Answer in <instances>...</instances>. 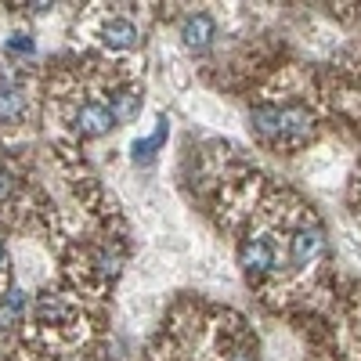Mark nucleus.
I'll use <instances>...</instances> for the list:
<instances>
[{
  "mask_svg": "<svg viewBox=\"0 0 361 361\" xmlns=\"http://www.w3.org/2000/svg\"><path fill=\"white\" fill-rule=\"evenodd\" d=\"M214 37H217V25L206 11L188 15L185 22H180V44H185L192 54H206L209 47H214Z\"/></svg>",
  "mask_w": 361,
  "mask_h": 361,
  "instance_id": "20e7f679",
  "label": "nucleus"
},
{
  "mask_svg": "<svg viewBox=\"0 0 361 361\" xmlns=\"http://www.w3.org/2000/svg\"><path fill=\"white\" fill-rule=\"evenodd\" d=\"M4 264H8V250H4V243H0V271H4Z\"/></svg>",
  "mask_w": 361,
  "mask_h": 361,
  "instance_id": "2eb2a0df",
  "label": "nucleus"
},
{
  "mask_svg": "<svg viewBox=\"0 0 361 361\" xmlns=\"http://www.w3.org/2000/svg\"><path fill=\"white\" fill-rule=\"evenodd\" d=\"M109 112H112L116 123H130V119H137V112H141V90L123 87V90H119V94L112 98Z\"/></svg>",
  "mask_w": 361,
  "mask_h": 361,
  "instance_id": "1a4fd4ad",
  "label": "nucleus"
},
{
  "mask_svg": "<svg viewBox=\"0 0 361 361\" xmlns=\"http://www.w3.org/2000/svg\"><path fill=\"white\" fill-rule=\"evenodd\" d=\"M73 127H76L80 137H105L116 127V119H112L105 102H83L73 116Z\"/></svg>",
  "mask_w": 361,
  "mask_h": 361,
  "instance_id": "7ed1b4c3",
  "label": "nucleus"
},
{
  "mask_svg": "<svg viewBox=\"0 0 361 361\" xmlns=\"http://www.w3.org/2000/svg\"><path fill=\"white\" fill-rule=\"evenodd\" d=\"M11 188H15V180H11V173H8V170H0V199H4V195H8Z\"/></svg>",
  "mask_w": 361,
  "mask_h": 361,
  "instance_id": "ddd939ff",
  "label": "nucleus"
},
{
  "mask_svg": "<svg viewBox=\"0 0 361 361\" xmlns=\"http://www.w3.org/2000/svg\"><path fill=\"white\" fill-rule=\"evenodd\" d=\"M22 307H25V293L22 289H8L0 296V329H8L22 318Z\"/></svg>",
  "mask_w": 361,
  "mask_h": 361,
  "instance_id": "9b49d317",
  "label": "nucleus"
},
{
  "mask_svg": "<svg viewBox=\"0 0 361 361\" xmlns=\"http://www.w3.org/2000/svg\"><path fill=\"white\" fill-rule=\"evenodd\" d=\"M8 51H11V54H33V51H37V44H33V37H29V33H11Z\"/></svg>",
  "mask_w": 361,
  "mask_h": 361,
  "instance_id": "f8f14e48",
  "label": "nucleus"
},
{
  "mask_svg": "<svg viewBox=\"0 0 361 361\" xmlns=\"http://www.w3.org/2000/svg\"><path fill=\"white\" fill-rule=\"evenodd\" d=\"M325 253V235L314 221H304L296 224L293 235H289V264L293 267H311L318 257Z\"/></svg>",
  "mask_w": 361,
  "mask_h": 361,
  "instance_id": "f03ea898",
  "label": "nucleus"
},
{
  "mask_svg": "<svg viewBox=\"0 0 361 361\" xmlns=\"http://www.w3.org/2000/svg\"><path fill=\"white\" fill-rule=\"evenodd\" d=\"M25 116V94L22 87L0 80V123H18Z\"/></svg>",
  "mask_w": 361,
  "mask_h": 361,
  "instance_id": "0eeeda50",
  "label": "nucleus"
},
{
  "mask_svg": "<svg viewBox=\"0 0 361 361\" xmlns=\"http://www.w3.org/2000/svg\"><path fill=\"white\" fill-rule=\"evenodd\" d=\"M238 267L246 271L250 282H260L264 275H271V271L279 267V246H275V238H271L267 231L246 235L243 246H238Z\"/></svg>",
  "mask_w": 361,
  "mask_h": 361,
  "instance_id": "f257e3e1",
  "label": "nucleus"
},
{
  "mask_svg": "<svg viewBox=\"0 0 361 361\" xmlns=\"http://www.w3.org/2000/svg\"><path fill=\"white\" fill-rule=\"evenodd\" d=\"M141 33H137V25L123 15H112L105 25H102V44L105 47H116V51H127V47H137Z\"/></svg>",
  "mask_w": 361,
  "mask_h": 361,
  "instance_id": "39448f33",
  "label": "nucleus"
},
{
  "mask_svg": "<svg viewBox=\"0 0 361 361\" xmlns=\"http://www.w3.org/2000/svg\"><path fill=\"white\" fill-rule=\"evenodd\" d=\"M163 141H166V119H159V127H156V134H152V137L134 141V148H130L134 163H152V159H156V152L163 148Z\"/></svg>",
  "mask_w": 361,
  "mask_h": 361,
  "instance_id": "9d476101",
  "label": "nucleus"
},
{
  "mask_svg": "<svg viewBox=\"0 0 361 361\" xmlns=\"http://www.w3.org/2000/svg\"><path fill=\"white\" fill-rule=\"evenodd\" d=\"M250 127L264 141H282V109L279 105H257L250 112Z\"/></svg>",
  "mask_w": 361,
  "mask_h": 361,
  "instance_id": "423d86ee",
  "label": "nucleus"
},
{
  "mask_svg": "<svg viewBox=\"0 0 361 361\" xmlns=\"http://www.w3.org/2000/svg\"><path fill=\"white\" fill-rule=\"evenodd\" d=\"M37 318H40L44 325H62V322L73 318V311H69V304H66L62 296L40 293V296H37Z\"/></svg>",
  "mask_w": 361,
  "mask_h": 361,
  "instance_id": "6e6552de",
  "label": "nucleus"
},
{
  "mask_svg": "<svg viewBox=\"0 0 361 361\" xmlns=\"http://www.w3.org/2000/svg\"><path fill=\"white\" fill-rule=\"evenodd\" d=\"M231 361H257V357H253L250 350H235V354H231Z\"/></svg>",
  "mask_w": 361,
  "mask_h": 361,
  "instance_id": "4468645a",
  "label": "nucleus"
}]
</instances>
